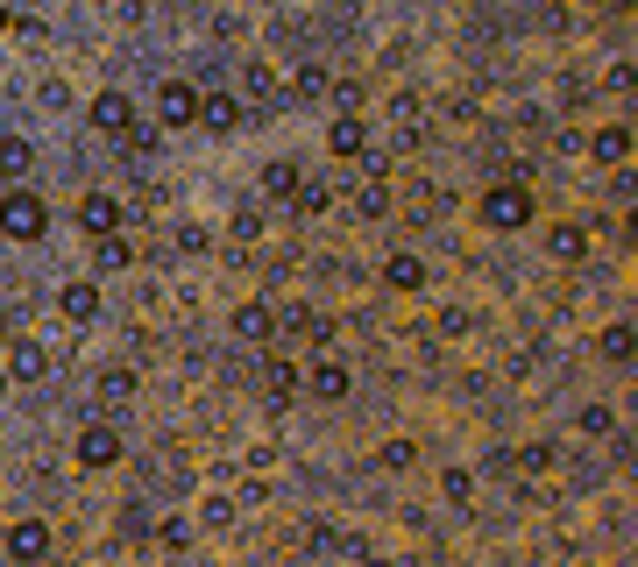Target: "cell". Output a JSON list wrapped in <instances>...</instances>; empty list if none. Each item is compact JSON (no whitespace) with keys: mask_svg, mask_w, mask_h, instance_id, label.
I'll use <instances>...</instances> for the list:
<instances>
[{"mask_svg":"<svg viewBox=\"0 0 638 567\" xmlns=\"http://www.w3.org/2000/svg\"><path fill=\"white\" fill-rule=\"evenodd\" d=\"M79 461L86 468H114V461H121V433H114V426H86V433H79Z\"/></svg>","mask_w":638,"mask_h":567,"instance_id":"8992f818","label":"cell"},{"mask_svg":"<svg viewBox=\"0 0 638 567\" xmlns=\"http://www.w3.org/2000/svg\"><path fill=\"white\" fill-rule=\"evenodd\" d=\"M596 164H625V156H631V128L625 121H610V128H596Z\"/></svg>","mask_w":638,"mask_h":567,"instance_id":"8fae6325","label":"cell"},{"mask_svg":"<svg viewBox=\"0 0 638 567\" xmlns=\"http://www.w3.org/2000/svg\"><path fill=\"white\" fill-rule=\"evenodd\" d=\"M469 482H475V476H469V468H448V482H440V490H448V497L461 504V497H469Z\"/></svg>","mask_w":638,"mask_h":567,"instance_id":"4316f807","label":"cell"},{"mask_svg":"<svg viewBox=\"0 0 638 567\" xmlns=\"http://www.w3.org/2000/svg\"><path fill=\"white\" fill-rule=\"evenodd\" d=\"M482 221L504 227V234H511V227H526V221H532V192H526V185H497L490 199H482Z\"/></svg>","mask_w":638,"mask_h":567,"instance_id":"3957f363","label":"cell"},{"mask_svg":"<svg viewBox=\"0 0 638 567\" xmlns=\"http://www.w3.org/2000/svg\"><path fill=\"white\" fill-rule=\"evenodd\" d=\"M298 164H263V192H269V199H298Z\"/></svg>","mask_w":638,"mask_h":567,"instance_id":"d6986e66","label":"cell"},{"mask_svg":"<svg viewBox=\"0 0 638 567\" xmlns=\"http://www.w3.org/2000/svg\"><path fill=\"white\" fill-rule=\"evenodd\" d=\"M29 170H36V149L22 143V135H0V178H8V185H22Z\"/></svg>","mask_w":638,"mask_h":567,"instance_id":"9c48e42d","label":"cell"},{"mask_svg":"<svg viewBox=\"0 0 638 567\" xmlns=\"http://www.w3.org/2000/svg\"><path fill=\"white\" fill-rule=\"evenodd\" d=\"M313 398H347V369H341L334 355L313 362Z\"/></svg>","mask_w":638,"mask_h":567,"instance_id":"2e32d148","label":"cell"},{"mask_svg":"<svg viewBox=\"0 0 638 567\" xmlns=\"http://www.w3.org/2000/svg\"><path fill=\"white\" fill-rule=\"evenodd\" d=\"M0 398H8V369H0Z\"/></svg>","mask_w":638,"mask_h":567,"instance_id":"f1b7e54d","label":"cell"},{"mask_svg":"<svg viewBox=\"0 0 638 567\" xmlns=\"http://www.w3.org/2000/svg\"><path fill=\"white\" fill-rule=\"evenodd\" d=\"M8 554H14V560H43V554H50V525H43V518H22V525L8 532Z\"/></svg>","mask_w":638,"mask_h":567,"instance_id":"52a82bcc","label":"cell"},{"mask_svg":"<svg viewBox=\"0 0 638 567\" xmlns=\"http://www.w3.org/2000/svg\"><path fill=\"white\" fill-rule=\"evenodd\" d=\"M248 92L269 100V92H277V71H269V65H248Z\"/></svg>","mask_w":638,"mask_h":567,"instance_id":"484cf974","label":"cell"},{"mask_svg":"<svg viewBox=\"0 0 638 567\" xmlns=\"http://www.w3.org/2000/svg\"><path fill=\"white\" fill-rule=\"evenodd\" d=\"M8 377H22V383H43V377H50V355H43V341H14V355H8Z\"/></svg>","mask_w":638,"mask_h":567,"instance_id":"ba28073f","label":"cell"},{"mask_svg":"<svg viewBox=\"0 0 638 567\" xmlns=\"http://www.w3.org/2000/svg\"><path fill=\"white\" fill-rule=\"evenodd\" d=\"M192 121H199V86L164 78V86H157V128H192Z\"/></svg>","mask_w":638,"mask_h":567,"instance_id":"7a4b0ae2","label":"cell"},{"mask_svg":"<svg viewBox=\"0 0 638 567\" xmlns=\"http://www.w3.org/2000/svg\"><path fill=\"white\" fill-rule=\"evenodd\" d=\"M298 206H305V213H326V206H334V185H326V178H305V185H298Z\"/></svg>","mask_w":638,"mask_h":567,"instance_id":"cb8c5ba5","label":"cell"},{"mask_svg":"<svg viewBox=\"0 0 638 567\" xmlns=\"http://www.w3.org/2000/svg\"><path fill=\"white\" fill-rule=\"evenodd\" d=\"M92 128H100V135H135L128 92H100V100H92Z\"/></svg>","mask_w":638,"mask_h":567,"instance_id":"5b68a950","label":"cell"},{"mask_svg":"<svg viewBox=\"0 0 638 567\" xmlns=\"http://www.w3.org/2000/svg\"><path fill=\"white\" fill-rule=\"evenodd\" d=\"M79 227L100 242V234H121V199H107V192H86L79 199Z\"/></svg>","mask_w":638,"mask_h":567,"instance_id":"277c9868","label":"cell"},{"mask_svg":"<svg viewBox=\"0 0 638 567\" xmlns=\"http://www.w3.org/2000/svg\"><path fill=\"white\" fill-rule=\"evenodd\" d=\"M0 36H8V8H0Z\"/></svg>","mask_w":638,"mask_h":567,"instance_id":"f546056e","label":"cell"},{"mask_svg":"<svg viewBox=\"0 0 638 567\" xmlns=\"http://www.w3.org/2000/svg\"><path fill=\"white\" fill-rule=\"evenodd\" d=\"M227 227H235V242H256V234H263V213H256V206H242Z\"/></svg>","mask_w":638,"mask_h":567,"instance_id":"d4e9b609","label":"cell"},{"mask_svg":"<svg viewBox=\"0 0 638 567\" xmlns=\"http://www.w3.org/2000/svg\"><path fill=\"white\" fill-rule=\"evenodd\" d=\"M631 341H638V326H631V320H617L610 334H603V355H610V362H631Z\"/></svg>","mask_w":638,"mask_h":567,"instance_id":"603a6c76","label":"cell"},{"mask_svg":"<svg viewBox=\"0 0 638 567\" xmlns=\"http://www.w3.org/2000/svg\"><path fill=\"white\" fill-rule=\"evenodd\" d=\"M92 398H100V404H128V398H135V369H100Z\"/></svg>","mask_w":638,"mask_h":567,"instance_id":"9a60e30c","label":"cell"},{"mask_svg":"<svg viewBox=\"0 0 638 567\" xmlns=\"http://www.w3.org/2000/svg\"><path fill=\"white\" fill-rule=\"evenodd\" d=\"M355 206H362V221H383V213H391V185H383V178H370Z\"/></svg>","mask_w":638,"mask_h":567,"instance_id":"7402d4cb","label":"cell"},{"mask_svg":"<svg viewBox=\"0 0 638 567\" xmlns=\"http://www.w3.org/2000/svg\"><path fill=\"white\" fill-rule=\"evenodd\" d=\"M199 121H206L213 135H235V128H242V107L227 100V92H213V100H199Z\"/></svg>","mask_w":638,"mask_h":567,"instance_id":"7c38bea8","label":"cell"},{"mask_svg":"<svg viewBox=\"0 0 638 567\" xmlns=\"http://www.w3.org/2000/svg\"><path fill=\"white\" fill-rule=\"evenodd\" d=\"M582 248H589L582 227H553V234H547V256H553V263H582Z\"/></svg>","mask_w":638,"mask_h":567,"instance_id":"e0dca14e","label":"cell"},{"mask_svg":"<svg viewBox=\"0 0 638 567\" xmlns=\"http://www.w3.org/2000/svg\"><path fill=\"white\" fill-rule=\"evenodd\" d=\"M128 256H135V248L121 242V234H100V242H92V263H100V270H128Z\"/></svg>","mask_w":638,"mask_h":567,"instance_id":"ffe728a7","label":"cell"},{"mask_svg":"<svg viewBox=\"0 0 638 567\" xmlns=\"http://www.w3.org/2000/svg\"><path fill=\"white\" fill-rule=\"evenodd\" d=\"M263 390H269V404H284V398H292V390H298V369H292V362H269Z\"/></svg>","mask_w":638,"mask_h":567,"instance_id":"44dd1931","label":"cell"},{"mask_svg":"<svg viewBox=\"0 0 638 567\" xmlns=\"http://www.w3.org/2000/svg\"><path fill=\"white\" fill-rule=\"evenodd\" d=\"M235 334L242 341H269V334H277V312H269V305H242L235 312Z\"/></svg>","mask_w":638,"mask_h":567,"instance_id":"5bb4252c","label":"cell"},{"mask_svg":"<svg viewBox=\"0 0 638 567\" xmlns=\"http://www.w3.org/2000/svg\"><path fill=\"white\" fill-rule=\"evenodd\" d=\"M57 305H65V320H92V312H100V284H65Z\"/></svg>","mask_w":638,"mask_h":567,"instance_id":"4fadbf2b","label":"cell"},{"mask_svg":"<svg viewBox=\"0 0 638 567\" xmlns=\"http://www.w3.org/2000/svg\"><path fill=\"white\" fill-rule=\"evenodd\" d=\"M326 149H334V156H362V149H370V128H362L355 114H341V121L326 128Z\"/></svg>","mask_w":638,"mask_h":567,"instance_id":"30bf717a","label":"cell"},{"mask_svg":"<svg viewBox=\"0 0 638 567\" xmlns=\"http://www.w3.org/2000/svg\"><path fill=\"white\" fill-rule=\"evenodd\" d=\"M383 284H391V291H419L425 284V263L419 256H391V263H383Z\"/></svg>","mask_w":638,"mask_h":567,"instance_id":"ac0fdd59","label":"cell"},{"mask_svg":"<svg viewBox=\"0 0 638 567\" xmlns=\"http://www.w3.org/2000/svg\"><path fill=\"white\" fill-rule=\"evenodd\" d=\"M0 234H8V242H43V234H50V206L36 199L29 185H14L8 199H0Z\"/></svg>","mask_w":638,"mask_h":567,"instance_id":"6da1fadb","label":"cell"},{"mask_svg":"<svg viewBox=\"0 0 638 567\" xmlns=\"http://www.w3.org/2000/svg\"><path fill=\"white\" fill-rule=\"evenodd\" d=\"M0 334H8V305H0Z\"/></svg>","mask_w":638,"mask_h":567,"instance_id":"83f0119b","label":"cell"}]
</instances>
